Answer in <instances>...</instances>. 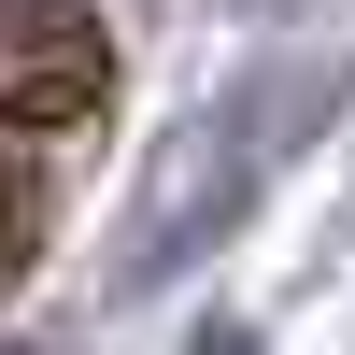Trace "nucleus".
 <instances>
[{"label":"nucleus","mask_w":355,"mask_h":355,"mask_svg":"<svg viewBox=\"0 0 355 355\" xmlns=\"http://www.w3.org/2000/svg\"><path fill=\"white\" fill-rule=\"evenodd\" d=\"M114 100V43L85 0H0V128L71 142L85 114Z\"/></svg>","instance_id":"nucleus-1"},{"label":"nucleus","mask_w":355,"mask_h":355,"mask_svg":"<svg viewBox=\"0 0 355 355\" xmlns=\"http://www.w3.org/2000/svg\"><path fill=\"white\" fill-rule=\"evenodd\" d=\"M57 157H71V142L0 128V299L28 284V256H43V227H57Z\"/></svg>","instance_id":"nucleus-2"}]
</instances>
